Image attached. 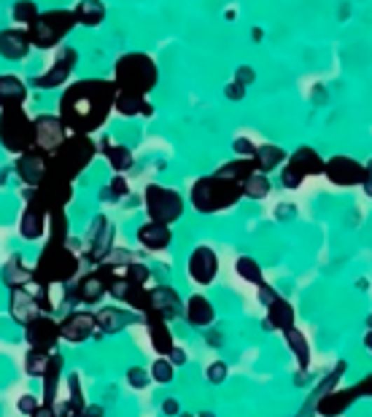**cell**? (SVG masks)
Segmentation results:
<instances>
[{
	"label": "cell",
	"mask_w": 372,
	"mask_h": 417,
	"mask_svg": "<svg viewBox=\"0 0 372 417\" xmlns=\"http://www.w3.org/2000/svg\"><path fill=\"white\" fill-rule=\"evenodd\" d=\"M116 87L103 78H84L76 81L60 97V122L68 135H92L106 124L108 113L113 111Z\"/></svg>",
	"instance_id": "cell-1"
},
{
	"label": "cell",
	"mask_w": 372,
	"mask_h": 417,
	"mask_svg": "<svg viewBox=\"0 0 372 417\" xmlns=\"http://www.w3.org/2000/svg\"><path fill=\"white\" fill-rule=\"evenodd\" d=\"M157 78H160V70H157L154 59L149 54H124L113 68L116 92L138 94V97H146L151 89L157 87Z\"/></svg>",
	"instance_id": "cell-2"
},
{
	"label": "cell",
	"mask_w": 372,
	"mask_h": 417,
	"mask_svg": "<svg viewBox=\"0 0 372 417\" xmlns=\"http://www.w3.org/2000/svg\"><path fill=\"white\" fill-rule=\"evenodd\" d=\"M78 275V256L73 253L68 245H57L49 243L33 269V283L43 285V288H52V285H62Z\"/></svg>",
	"instance_id": "cell-3"
},
{
	"label": "cell",
	"mask_w": 372,
	"mask_h": 417,
	"mask_svg": "<svg viewBox=\"0 0 372 417\" xmlns=\"http://www.w3.org/2000/svg\"><path fill=\"white\" fill-rule=\"evenodd\" d=\"M240 197H243L240 183L227 181V178H219V175L200 178L195 186H192V205H195V210H200V213L227 210L232 208Z\"/></svg>",
	"instance_id": "cell-4"
},
{
	"label": "cell",
	"mask_w": 372,
	"mask_h": 417,
	"mask_svg": "<svg viewBox=\"0 0 372 417\" xmlns=\"http://www.w3.org/2000/svg\"><path fill=\"white\" fill-rule=\"evenodd\" d=\"M97 154L95 140L87 135H68V140L62 143V148L49 157V170L68 181H76L78 175L87 170V164Z\"/></svg>",
	"instance_id": "cell-5"
},
{
	"label": "cell",
	"mask_w": 372,
	"mask_h": 417,
	"mask_svg": "<svg viewBox=\"0 0 372 417\" xmlns=\"http://www.w3.org/2000/svg\"><path fill=\"white\" fill-rule=\"evenodd\" d=\"M0 146L19 157L36 148V124L25 113V108L0 111Z\"/></svg>",
	"instance_id": "cell-6"
},
{
	"label": "cell",
	"mask_w": 372,
	"mask_h": 417,
	"mask_svg": "<svg viewBox=\"0 0 372 417\" xmlns=\"http://www.w3.org/2000/svg\"><path fill=\"white\" fill-rule=\"evenodd\" d=\"M76 24H78V22H76V14H73V11L54 8V11L41 14V17L36 19V24H33L27 33H30V41H33L36 49H54Z\"/></svg>",
	"instance_id": "cell-7"
},
{
	"label": "cell",
	"mask_w": 372,
	"mask_h": 417,
	"mask_svg": "<svg viewBox=\"0 0 372 417\" xmlns=\"http://www.w3.org/2000/svg\"><path fill=\"white\" fill-rule=\"evenodd\" d=\"M146 213H149V221L170 226L184 215V199L173 189H165V186L151 183L146 189Z\"/></svg>",
	"instance_id": "cell-8"
},
{
	"label": "cell",
	"mask_w": 372,
	"mask_h": 417,
	"mask_svg": "<svg viewBox=\"0 0 372 417\" xmlns=\"http://www.w3.org/2000/svg\"><path fill=\"white\" fill-rule=\"evenodd\" d=\"M71 199H73V181L52 173V170L41 181V186H38L36 192H30V202H36L46 215L57 213V210H65V205Z\"/></svg>",
	"instance_id": "cell-9"
},
{
	"label": "cell",
	"mask_w": 372,
	"mask_h": 417,
	"mask_svg": "<svg viewBox=\"0 0 372 417\" xmlns=\"http://www.w3.org/2000/svg\"><path fill=\"white\" fill-rule=\"evenodd\" d=\"M76 62H78V54H76V49H71V46H62V49L57 52V57H54V62L49 65V70L33 78V87H38V89L62 87V84L71 78V73H73V68H76Z\"/></svg>",
	"instance_id": "cell-10"
},
{
	"label": "cell",
	"mask_w": 372,
	"mask_h": 417,
	"mask_svg": "<svg viewBox=\"0 0 372 417\" xmlns=\"http://www.w3.org/2000/svg\"><path fill=\"white\" fill-rule=\"evenodd\" d=\"M25 339H27L30 350L52 355L57 342H60V323L54 320L52 315H41L30 326H25Z\"/></svg>",
	"instance_id": "cell-11"
},
{
	"label": "cell",
	"mask_w": 372,
	"mask_h": 417,
	"mask_svg": "<svg viewBox=\"0 0 372 417\" xmlns=\"http://www.w3.org/2000/svg\"><path fill=\"white\" fill-rule=\"evenodd\" d=\"M33 124H36V148L38 151H43L46 157L57 154V151L62 148V143L68 140V129L62 127L60 116L43 113V116L33 119Z\"/></svg>",
	"instance_id": "cell-12"
},
{
	"label": "cell",
	"mask_w": 372,
	"mask_h": 417,
	"mask_svg": "<svg viewBox=\"0 0 372 417\" xmlns=\"http://www.w3.org/2000/svg\"><path fill=\"white\" fill-rule=\"evenodd\" d=\"M92 334H97V323L92 313H71L60 320V339L68 345H81Z\"/></svg>",
	"instance_id": "cell-13"
},
{
	"label": "cell",
	"mask_w": 372,
	"mask_h": 417,
	"mask_svg": "<svg viewBox=\"0 0 372 417\" xmlns=\"http://www.w3.org/2000/svg\"><path fill=\"white\" fill-rule=\"evenodd\" d=\"M17 175L25 186L38 189L41 181L49 175V157L43 151H38V148H30L27 154L17 157Z\"/></svg>",
	"instance_id": "cell-14"
},
{
	"label": "cell",
	"mask_w": 372,
	"mask_h": 417,
	"mask_svg": "<svg viewBox=\"0 0 372 417\" xmlns=\"http://www.w3.org/2000/svg\"><path fill=\"white\" fill-rule=\"evenodd\" d=\"M324 175H326L332 183H337V186H359V183H364V178H367L364 167L348 157L329 159V162L324 164Z\"/></svg>",
	"instance_id": "cell-15"
},
{
	"label": "cell",
	"mask_w": 372,
	"mask_h": 417,
	"mask_svg": "<svg viewBox=\"0 0 372 417\" xmlns=\"http://www.w3.org/2000/svg\"><path fill=\"white\" fill-rule=\"evenodd\" d=\"M8 315L17 320L19 326H30L36 318L43 315V310H41L36 294L30 288H14L11 291V302H8Z\"/></svg>",
	"instance_id": "cell-16"
},
{
	"label": "cell",
	"mask_w": 372,
	"mask_h": 417,
	"mask_svg": "<svg viewBox=\"0 0 372 417\" xmlns=\"http://www.w3.org/2000/svg\"><path fill=\"white\" fill-rule=\"evenodd\" d=\"M216 272H219V259H216L213 248H208V245L195 248L189 256V278L200 285H208V283H213Z\"/></svg>",
	"instance_id": "cell-17"
},
{
	"label": "cell",
	"mask_w": 372,
	"mask_h": 417,
	"mask_svg": "<svg viewBox=\"0 0 372 417\" xmlns=\"http://www.w3.org/2000/svg\"><path fill=\"white\" fill-rule=\"evenodd\" d=\"M146 329H149V339H151V348L160 353L162 358H167L173 348H176V339H173V331L167 326V320L160 313L149 310L146 313Z\"/></svg>",
	"instance_id": "cell-18"
},
{
	"label": "cell",
	"mask_w": 372,
	"mask_h": 417,
	"mask_svg": "<svg viewBox=\"0 0 372 417\" xmlns=\"http://www.w3.org/2000/svg\"><path fill=\"white\" fill-rule=\"evenodd\" d=\"M359 399L356 388H335L329 393H324L319 401H316V415L321 417H337L343 415L345 409H351V404Z\"/></svg>",
	"instance_id": "cell-19"
},
{
	"label": "cell",
	"mask_w": 372,
	"mask_h": 417,
	"mask_svg": "<svg viewBox=\"0 0 372 417\" xmlns=\"http://www.w3.org/2000/svg\"><path fill=\"white\" fill-rule=\"evenodd\" d=\"M33 49V41L30 33L22 30V27H11V30H3L0 33V57L6 59H25Z\"/></svg>",
	"instance_id": "cell-20"
},
{
	"label": "cell",
	"mask_w": 372,
	"mask_h": 417,
	"mask_svg": "<svg viewBox=\"0 0 372 417\" xmlns=\"http://www.w3.org/2000/svg\"><path fill=\"white\" fill-rule=\"evenodd\" d=\"M149 294H151V310L160 313L165 320L178 318V315L184 313V304H181V296H178L176 288H170V285H157V288H151Z\"/></svg>",
	"instance_id": "cell-21"
},
{
	"label": "cell",
	"mask_w": 372,
	"mask_h": 417,
	"mask_svg": "<svg viewBox=\"0 0 372 417\" xmlns=\"http://www.w3.org/2000/svg\"><path fill=\"white\" fill-rule=\"evenodd\" d=\"M43 229H46V213L38 208L36 202L27 199V208H25L22 221H19V234L25 240H38V237H43Z\"/></svg>",
	"instance_id": "cell-22"
},
{
	"label": "cell",
	"mask_w": 372,
	"mask_h": 417,
	"mask_svg": "<svg viewBox=\"0 0 372 417\" xmlns=\"http://www.w3.org/2000/svg\"><path fill=\"white\" fill-rule=\"evenodd\" d=\"M60 377H62V355H60V353H52L49 369H46V374L41 377V380H43V396H41V404H43V407H49V409H54V407H57Z\"/></svg>",
	"instance_id": "cell-23"
},
{
	"label": "cell",
	"mask_w": 372,
	"mask_h": 417,
	"mask_svg": "<svg viewBox=\"0 0 372 417\" xmlns=\"http://www.w3.org/2000/svg\"><path fill=\"white\" fill-rule=\"evenodd\" d=\"M27 100V87L17 76H0V108H22Z\"/></svg>",
	"instance_id": "cell-24"
},
{
	"label": "cell",
	"mask_w": 372,
	"mask_h": 417,
	"mask_svg": "<svg viewBox=\"0 0 372 417\" xmlns=\"http://www.w3.org/2000/svg\"><path fill=\"white\" fill-rule=\"evenodd\" d=\"M170 240H173L170 226L149 221V224H143L141 229H138V243H141L146 250H165V248L170 245Z\"/></svg>",
	"instance_id": "cell-25"
},
{
	"label": "cell",
	"mask_w": 372,
	"mask_h": 417,
	"mask_svg": "<svg viewBox=\"0 0 372 417\" xmlns=\"http://www.w3.org/2000/svg\"><path fill=\"white\" fill-rule=\"evenodd\" d=\"M184 315H186V320L197 326V329H205V326H213V320H216V313H213V304L205 299V296H192L189 302H186V307H184Z\"/></svg>",
	"instance_id": "cell-26"
},
{
	"label": "cell",
	"mask_w": 372,
	"mask_h": 417,
	"mask_svg": "<svg viewBox=\"0 0 372 417\" xmlns=\"http://www.w3.org/2000/svg\"><path fill=\"white\" fill-rule=\"evenodd\" d=\"M0 278H3V285H8L11 291L14 288H27L33 283V269H27L25 261L19 259V256H11V259L6 261Z\"/></svg>",
	"instance_id": "cell-27"
},
{
	"label": "cell",
	"mask_w": 372,
	"mask_h": 417,
	"mask_svg": "<svg viewBox=\"0 0 372 417\" xmlns=\"http://www.w3.org/2000/svg\"><path fill=\"white\" fill-rule=\"evenodd\" d=\"M267 323H270V329H278V331H289L294 329V307L286 302V299H275L270 307H267Z\"/></svg>",
	"instance_id": "cell-28"
},
{
	"label": "cell",
	"mask_w": 372,
	"mask_h": 417,
	"mask_svg": "<svg viewBox=\"0 0 372 417\" xmlns=\"http://www.w3.org/2000/svg\"><path fill=\"white\" fill-rule=\"evenodd\" d=\"M113 111L122 113V116H151V105L146 103V97L138 94H127V92H116V100H113Z\"/></svg>",
	"instance_id": "cell-29"
},
{
	"label": "cell",
	"mask_w": 372,
	"mask_h": 417,
	"mask_svg": "<svg viewBox=\"0 0 372 417\" xmlns=\"http://www.w3.org/2000/svg\"><path fill=\"white\" fill-rule=\"evenodd\" d=\"M73 294H76V299H78V302L92 304V302H100V299H103L108 291H106V285H103V280L97 278V272H92V275H84V278L76 283Z\"/></svg>",
	"instance_id": "cell-30"
},
{
	"label": "cell",
	"mask_w": 372,
	"mask_h": 417,
	"mask_svg": "<svg viewBox=\"0 0 372 417\" xmlns=\"http://www.w3.org/2000/svg\"><path fill=\"white\" fill-rule=\"evenodd\" d=\"M95 323H97L100 334H116V331H122L130 323V318H127V313L116 310V307H103V310L95 313Z\"/></svg>",
	"instance_id": "cell-31"
},
{
	"label": "cell",
	"mask_w": 372,
	"mask_h": 417,
	"mask_svg": "<svg viewBox=\"0 0 372 417\" xmlns=\"http://www.w3.org/2000/svg\"><path fill=\"white\" fill-rule=\"evenodd\" d=\"M289 164H291L300 175H321L326 162H321V157L313 151V148H300L294 157L289 159Z\"/></svg>",
	"instance_id": "cell-32"
},
{
	"label": "cell",
	"mask_w": 372,
	"mask_h": 417,
	"mask_svg": "<svg viewBox=\"0 0 372 417\" xmlns=\"http://www.w3.org/2000/svg\"><path fill=\"white\" fill-rule=\"evenodd\" d=\"M254 173H259L254 159H235V162L221 164L216 175H219V178H227V181H235V183H243V181H248Z\"/></svg>",
	"instance_id": "cell-33"
},
{
	"label": "cell",
	"mask_w": 372,
	"mask_h": 417,
	"mask_svg": "<svg viewBox=\"0 0 372 417\" xmlns=\"http://www.w3.org/2000/svg\"><path fill=\"white\" fill-rule=\"evenodd\" d=\"M73 14H76V22L78 24H87V27H97L103 17H106V8H103V3H97V0H84V3H78L76 8H73Z\"/></svg>",
	"instance_id": "cell-34"
},
{
	"label": "cell",
	"mask_w": 372,
	"mask_h": 417,
	"mask_svg": "<svg viewBox=\"0 0 372 417\" xmlns=\"http://www.w3.org/2000/svg\"><path fill=\"white\" fill-rule=\"evenodd\" d=\"M286 159V151L278 148V146H259L256 154H254V162H256V170L265 175L270 170H275L281 162Z\"/></svg>",
	"instance_id": "cell-35"
},
{
	"label": "cell",
	"mask_w": 372,
	"mask_h": 417,
	"mask_svg": "<svg viewBox=\"0 0 372 417\" xmlns=\"http://www.w3.org/2000/svg\"><path fill=\"white\" fill-rule=\"evenodd\" d=\"M284 337H286V342H289V350L294 353V358H297L300 369H308V364H310V348H308L305 334H302L300 329H289Z\"/></svg>",
	"instance_id": "cell-36"
},
{
	"label": "cell",
	"mask_w": 372,
	"mask_h": 417,
	"mask_svg": "<svg viewBox=\"0 0 372 417\" xmlns=\"http://www.w3.org/2000/svg\"><path fill=\"white\" fill-rule=\"evenodd\" d=\"M103 148H106V157L116 173H124V170L132 167V154H130V148H124V146L113 143V140H106Z\"/></svg>",
	"instance_id": "cell-37"
},
{
	"label": "cell",
	"mask_w": 372,
	"mask_h": 417,
	"mask_svg": "<svg viewBox=\"0 0 372 417\" xmlns=\"http://www.w3.org/2000/svg\"><path fill=\"white\" fill-rule=\"evenodd\" d=\"M49 361H52V355L27 348V353H25V374L41 380V377L46 374V369H49Z\"/></svg>",
	"instance_id": "cell-38"
},
{
	"label": "cell",
	"mask_w": 372,
	"mask_h": 417,
	"mask_svg": "<svg viewBox=\"0 0 372 417\" xmlns=\"http://www.w3.org/2000/svg\"><path fill=\"white\" fill-rule=\"evenodd\" d=\"M46 224H49V243L65 245L68 237V218H65V210H57L46 215Z\"/></svg>",
	"instance_id": "cell-39"
},
{
	"label": "cell",
	"mask_w": 372,
	"mask_h": 417,
	"mask_svg": "<svg viewBox=\"0 0 372 417\" xmlns=\"http://www.w3.org/2000/svg\"><path fill=\"white\" fill-rule=\"evenodd\" d=\"M240 189H243V194L251 197V199H265L267 194H270V178L262 173H254L248 181L240 183Z\"/></svg>",
	"instance_id": "cell-40"
},
{
	"label": "cell",
	"mask_w": 372,
	"mask_h": 417,
	"mask_svg": "<svg viewBox=\"0 0 372 417\" xmlns=\"http://www.w3.org/2000/svg\"><path fill=\"white\" fill-rule=\"evenodd\" d=\"M11 17H14V22L27 24V30H30L36 24V19L41 17V11H38V6L33 0H19L17 6H14V11H11Z\"/></svg>",
	"instance_id": "cell-41"
},
{
	"label": "cell",
	"mask_w": 372,
	"mask_h": 417,
	"mask_svg": "<svg viewBox=\"0 0 372 417\" xmlns=\"http://www.w3.org/2000/svg\"><path fill=\"white\" fill-rule=\"evenodd\" d=\"M151 380L154 383H162V385H167V383H173V377H176V366L170 364V358H157L154 364H151Z\"/></svg>",
	"instance_id": "cell-42"
},
{
	"label": "cell",
	"mask_w": 372,
	"mask_h": 417,
	"mask_svg": "<svg viewBox=\"0 0 372 417\" xmlns=\"http://www.w3.org/2000/svg\"><path fill=\"white\" fill-rule=\"evenodd\" d=\"M237 275L243 280H248V283H254V285H262L265 280H262V269H259V264L254 259H248V256H243V259H237Z\"/></svg>",
	"instance_id": "cell-43"
},
{
	"label": "cell",
	"mask_w": 372,
	"mask_h": 417,
	"mask_svg": "<svg viewBox=\"0 0 372 417\" xmlns=\"http://www.w3.org/2000/svg\"><path fill=\"white\" fill-rule=\"evenodd\" d=\"M122 278L127 280V283H132V285H146V280L151 278L149 275V269L143 267V264H130V267H122Z\"/></svg>",
	"instance_id": "cell-44"
},
{
	"label": "cell",
	"mask_w": 372,
	"mask_h": 417,
	"mask_svg": "<svg viewBox=\"0 0 372 417\" xmlns=\"http://www.w3.org/2000/svg\"><path fill=\"white\" fill-rule=\"evenodd\" d=\"M76 409H87V401H84V390H81V380H78V374H71V396H68Z\"/></svg>",
	"instance_id": "cell-45"
},
{
	"label": "cell",
	"mask_w": 372,
	"mask_h": 417,
	"mask_svg": "<svg viewBox=\"0 0 372 417\" xmlns=\"http://www.w3.org/2000/svg\"><path fill=\"white\" fill-rule=\"evenodd\" d=\"M38 407H41V399H36V396H30V393L19 396V401H17V412H19V415L33 417V415H36Z\"/></svg>",
	"instance_id": "cell-46"
},
{
	"label": "cell",
	"mask_w": 372,
	"mask_h": 417,
	"mask_svg": "<svg viewBox=\"0 0 372 417\" xmlns=\"http://www.w3.org/2000/svg\"><path fill=\"white\" fill-rule=\"evenodd\" d=\"M205 377H208L213 385L224 383V380H227V364H221V361L211 364V366H208V372H205Z\"/></svg>",
	"instance_id": "cell-47"
},
{
	"label": "cell",
	"mask_w": 372,
	"mask_h": 417,
	"mask_svg": "<svg viewBox=\"0 0 372 417\" xmlns=\"http://www.w3.org/2000/svg\"><path fill=\"white\" fill-rule=\"evenodd\" d=\"M281 181H284V186H289V189H297L302 181H305V175H300L291 164H286L284 173H281Z\"/></svg>",
	"instance_id": "cell-48"
},
{
	"label": "cell",
	"mask_w": 372,
	"mask_h": 417,
	"mask_svg": "<svg viewBox=\"0 0 372 417\" xmlns=\"http://www.w3.org/2000/svg\"><path fill=\"white\" fill-rule=\"evenodd\" d=\"M127 383L132 385V388H146L149 385V372H143V369H130L127 372Z\"/></svg>",
	"instance_id": "cell-49"
},
{
	"label": "cell",
	"mask_w": 372,
	"mask_h": 417,
	"mask_svg": "<svg viewBox=\"0 0 372 417\" xmlns=\"http://www.w3.org/2000/svg\"><path fill=\"white\" fill-rule=\"evenodd\" d=\"M235 151H237V157H240V159H254V154H256V146H254L251 140H246V138H237V140H235Z\"/></svg>",
	"instance_id": "cell-50"
},
{
	"label": "cell",
	"mask_w": 372,
	"mask_h": 417,
	"mask_svg": "<svg viewBox=\"0 0 372 417\" xmlns=\"http://www.w3.org/2000/svg\"><path fill=\"white\" fill-rule=\"evenodd\" d=\"M106 192H108V194L113 192V199H119V197H124V194H127V183H124L122 175H116V178L111 181V186H108Z\"/></svg>",
	"instance_id": "cell-51"
},
{
	"label": "cell",
	"mask_w": 372,
	"mask_h": 417,
	"mask_svg": "<svg viewBox=\"0 0 372 417\" xmlns=\"http://www.w3.org/2000/svg\"><path fill=\"white\" fill-rule=\"evenodd\" d=\"M259 299H262V304H265V307H270V304L278 299V294H275V291H273L267 283H262V285H259Z\"/></svg>",
	"instance_id": "cell-52"
},
{
	"label": "cell",
	"mask_w": 372,
	"mask_h": 417,
	"mask_svg": "<svg viewBox=\"0 0 372 417\" xmlns=\"http://www.w3.org/2000/svg\"><path fill=\"white\" fill-rule=\"evenodd\" d=\"M162 412L167 417H178L181 415V404H178L176 399H165L162 401Z\"/></svg>",
	"instance_id": "cell-53"
},
{
	"label": "cell",
	"mask_w": 372,
	"mask_h": 417,
	"mask_svg": "<svg viewBox=\"0 0 372 417\" xmlns=\"http://www.w3.org/2000/svg\"><path fill=\"white\" fill-rule=\"evenodd\" d=\"M356 393H359V399L361 396H372V377H367V380H361L359 385H354Z\"/></svg>",
	"instance_id": "cell-54"
},
{
	"label": "cell",
	"mask_w": 372,
	"mask_h": 417,
	"mask_svg": "<svg viewBox=\"0 0 372 417\" xmlns=\"http://www.w3.org/2000/svg\"><path fill=\"white\" fill-rule=\"evenodd\" d=\"M243 94H246V89L240 87V84H237V81H235V84H230V87H227V97H230V100H240V97H243Z\"/></svg>",
	"instance_id": "cell-55"
},
{
	"label": "cell",
	"mask_w": 372,
	"mask_h": 417,
	"mask_svg": "<svg viewBox=\"0 0 372 417\" xmlns=\"http://www.w3.org/2000/svg\"><path fill=\"white\" fill-rule=\"evenodd\" d=\"M167 358H170V364H173V366H181L184 361H186V353H184L181 348H173V353H170Z\"/></svg>",
	"instance_id": "cell-56"
},
{
	"label": "cell",
	"mask_w": 372,
	"mask_h": 417,
	"mask_svg": "<svg viewBox=\"0 0 372 417\" xmlns=\"http://www.w3.org/2000/svg\"><path fill=\"white\" fill-rule=\"evenodd\" d=\"M251 81H254V73H251V70L248 68L237 70V84H240V87H246V84H251Z\"/></svg>",
	"instance_id": "cell-57"
},
{
	"label": "cell",
	"mask_w": 372,
	"mask_h": 417,
	"mask_svg": "<svg viewBox=\"0 0 372 417\" xmlns=\"http://www.w3.org/2000/svg\"><path fill=\"white\" fill-rule=\"evenodd\" d=\"M33 417H57V412H54V409H49V407H43V404H41V407H38L36 409V415Z\"/></svg>",
	"instance_id": "cell-58"
},
{
	"label": "cell",
	"mask_w": 372,
	"mask_h": 417,
	"mask_svg": "<svg viewBox=\"0 0 372 417\" xmlns=\"http://www.w3.org/2000/svg\"><path fill=\"white\" fill-rule=\"evenodd\" d=\"M87 417H103V407H100V404H92V407H89L87 404Z\"/></svg>",
	"instance_id": "cell-59"
},
{
	"label": "cell",
	"mask_w": 372,
	"mask_h": 417,
	"mask_svg": "<svg viewBox=\"0 0 372 417\" xmlns=\"http://www.w3.org/2000/svg\"><path fill=\"white\" fill-rule=\"evenodd\" d=\"M361 186H364V189H367V194L372 197V178H364V183H361Z\"/></svg>",
	"instance_id": "cell-60"
},
{
	"label": "cell",
	"mask_w": 372,
	"mask_h": 417,
	"mask_svg": "<svg viewBox=\"0 0 372 417\" xmlns=\"http://www.w3.org/2000/svg\"><path fill=\"white\" fill-rule=\"evenodd\" d=\"M364 173H367V178H372V159L367 162V164H364Z\"/></svg>",
	"instance_id": "cell-61"
},
{
	"label": "cell",
	"mask_w": 372,
	"mask_h": 417,
	"mask_svg": "<svg viewBox=\"0 0 372 417\" xmlns=\"http://www.w3.org/2000/svg\"><path fill=\"white\" fill-rule=\"evenodd\" d=\"M364 342H367V350H370V353H372V331H370V334H367V337H364Z\"/></svg>",
	"instance_id": "cell-62"
},
{
	"label": "cell",
	"mask_w": 372,
	"mask_h": 417,
	"mask_svg": "<svg viewBox=\"0 0 372 417\" xmlns=\"http://www.w3.org/2000/svg\"><path fill=\"white\" fill-rule=\"evenodd\" d=\"M71 417H87V409H84V412H73Z\"/></svg>",
	"instance_id": "cell-63"
}]
</instances>
